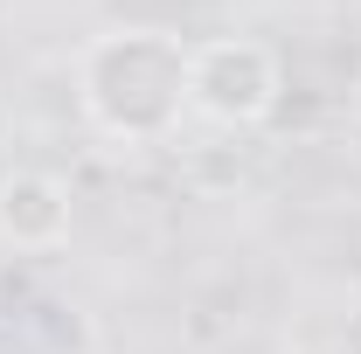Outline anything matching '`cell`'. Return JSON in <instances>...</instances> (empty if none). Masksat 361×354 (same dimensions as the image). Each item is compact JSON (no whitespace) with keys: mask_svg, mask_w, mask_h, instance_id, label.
I'll list each match as a JSON object with an SVG mask.
<instances>
[{"mask_svg":"<svg viewBox=\"0 0 361 354\" xmlns=\"http://www.w3.org/2000/svg\"><path fill=\"white\" fill-rule=\"evenodd\" d=\"M348 312H355V326H361V278H355V292H348Z\"/></svg>","mask_w":361,"mask_h":354,"instance_id":"obj_4","label":"cell"},{"mask_svg":"<svg viewBox=\"0 0 361 354\" xmlns=\"http://www.w3.org/2000/svg\"><path fill=\"white\" fill-rule=\"evenodd\" d=\"M188 56L167 28H104L77 56V104L111 146H160L188 118Z\"/></svg>","mask_w":361,"mask_h":354,"instance_id":"obj_1","label":"cell"},{"mask_svg":"<svg viewBox=\"0 0 361 354\" xmlns=\"http://www.w3.org/2000/svg\"><path fill=\"white\" fill-rule=\"evenodd\" d=\"M285 104V63L278 49L257 35H216V42H195L188 56V111L223 126V133H250L278 118Z\"/></svg>","mask_w":361,"mask_h":354,"instance_id":"obj_2","label":"cell"},{"mask_svg":"<svg viewBox=\"0 0 361 354\" xmlns=\"http://www.w3.org/2000/svg\"><path fill=\"white\" fill-rule=\"evenodd\" d=\"M70 222H77V202H70V181L42 174V167H14L0 174V243L7 250H63L70 243Z\"/></svg>","mask_w":361,"mask_h":354,"instance_id":"obj_3","label":"cell"},{"mask_svg":"<svg viewBox=\"0 0 361 354\" xmlns=\"http://www.w3.org/2000/svg\"><path fill=\"white\" fill-rule=\"evenodd\" d=\"M348 104H355V118H361V70H355V90H348Z\"/></svg>","mask_w":361,"mask_h":354,"instance_id":"obj_5","label":"cell"}]
</instances>
